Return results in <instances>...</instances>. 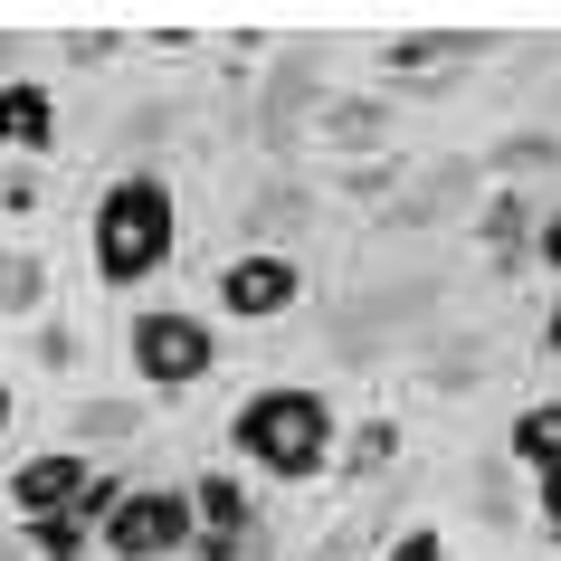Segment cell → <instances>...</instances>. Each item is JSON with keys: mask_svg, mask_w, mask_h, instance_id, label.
<instances>
[{"mask_svg": "<svg viewBox=\"0 0 561 561\" xmlns=\"http://www.w3.org/2000/svg\"><path fill=\"white\" fill-rule=\"evenodd\" d=\"M305 276L286 248H248V257L219 266V314H238V324H276V314H296Z\"/></svg>", "mask_w": 561, "mask_h": 561, "instance_id": "5b68a950", "label": "cell"}, {"mask_svg": "<svg viewBox=\"0 0 561 561\" xmlns=\"http://www.w3.org/2000/svg\"><path fill=\"white\" fill-rule=\"evenodd\" d=\"M533 229H542V219H533L524 191H495V201L476 209V238H485V257H495V266H524L533 257Z\"/></svg>", "mask_w": 561, "mask_h": 561, "instance_id": "9c48e42d", "label": "cell"}, {"mask_svg": "<svg viewBox=\"0 0 561 561\" xmlns=\"http://www.w3.org/2000/svg\"><path fill=\"white\" fill-rule=\"evenodd\" d=\"M115 48H124L115 30H77V38H67V58H77V67H105V58H115Z\"/></svg>", "mask_w": 561, "mask_h": 561, "instance_id": "7402d4cb", "label": "cell"}, {"mask_svg": "<svg viewBox=\"0 0 561 561\" xmlns=\"http://www.w3.org/2000/svg\"><path fill=\"white\" fill-rule=\"evenodd\" d=\"M191 552H201V561H248V552H257V533H201Z\"/></svg>", "mask_w": 561, "mask_h": 561, "instance_id": "44dd1931", "label": "cell"}, {"mask_svg": "<svg viewBox=\"0 0 561 561\" xmlns=\"http://www.w3.org/2000/svg\"><path fill=\"white\" fill-rule=\"evenodd\" d=\"M514 467H561V400H533L524 419H514Z\"/></svg>", "mask_w": 561, "mask_h": 561, "instance_id": "8fae6325", "label": "cell"}, {"mask_svg": "<svg viewBox=\"0 0 561 561\" xmlns=\"http://www.w3.org/2000/svg\"><path fill=\"white\" fill-rule=\"evenodd\" d=\"M38 305H48V266L30 248H10L0 257V314H38Z\"/></svg>", "mask_w": 561, "mask_h": 561, "instance_id": "2e32d148", "label": "cell"}, {"mask_svg": "<svg viewBox=\"0 0 561 561\" xmlns=\"http://www.w3.org/2000/svg\"><path fill=\"white\" fill-rule=\"evenodd\" d=\"M305 219V201H266V209H248V229H296Z\"/></svg>", "mask_w": 561, "mask_h": 561, "instance_id": "cb8c5ba5", "label": "cell"}, {"mask_svg": "<svg viewBox=\"0 0 561 561\" xmlns=\"http://www.w3.org/2000/svg\"><path fill=\"white\" fill-rule=\"evenodd\" d=\"M381 561H447V533H428V524H410L400 542H390Z\"/></svg>", "mask_w": 561, "mask_h": 561, "instance_id": "ffe728a7", "label": "cell"}, {"mask_svg": "<svg viewBox=\"0 0 561 561\" xmlns=\"http://www.w3.org/2000/svg\"><path fill=\"white\" fill-rule=\"evenodd\" d=\"M95 457L87 447H48V457H30V467H10V504H20V524H38V514H77L95 485Z\"/></svg>", "mask_w": 561, "mask_h": 561, "instance_id": "8992f818", "label": "cell"}, {"mask_svg": "<svg viewBox=\"0 0 561 561\" xmlns=\"http://www.w3.org/2000/svg\"><path fill=\"white\" fill-rule=\"evenodd\" d=\"M561 162V134H504V144H485V172L524 181V172H552Z\"/></svg>", "mask_w": 561, "mask_h": 561, "instance_id": "9a60e30c", "label": "cell"}, {"mask_svg": "<svg viewBox=\"0 0 561 561\" xmlns=\"http://www.w3.org/2000/svg\"><path fill=\"white\" fill-rule=\"evenodd\" d=\"M390 457H400V419H362L353 438H343V476H353V485H371Z\"/></svg>", "mask_w": 561, "mask_h": 561, "instance_id": "7c38bea8", "label": "cell"}, {"mask_svg": "<svg viewBox=\"0 0 561 561\" xmlns=\"http://www.w3.org/2000/svg\"><path fill=\"white\" fill-rule=\"evenodd\" d=\"M144 428V400H77V438H134Z\"/></svg>", "mask_w": 561, "mask_h": 561, "instance_id": "ac0fdd59", "label": "cell"}, {"mask_svg": "<svg viewBox=\"0 0 561 561\" xmlns=\"http://www.w3.org/2000/svg\"><path fill=\"white\" fill-rule=\"evenodd\" d=\"M400 172H410V162H390V152H381V162H343L333 181H343L353 201H381V191H400Z\"/></svg>", "mask_w": 561, "mask_h": 561, "instance_id": "d6986e66", "label": "cell"}, {"mask_svg": "<svg viewBox=\"0 0 561 561\" xmlns=\"http://www.w3.org/2000/svg\"><path fill=\"white\" fill-rule=\"evenodd\" d=\"M542 343H552V362H561V305H552V324H542Z\"/></svg>", "mask_w": 561, "mask_h": 561, "instance_id": "4316f807", "label": "cell"}, {"mask_svg": "<svg viewBox=\"0 0 561 561\" xmlns=\"http://www.w3.org/2000/svg\"><path fill=\"white\" fill-rule=\"evenodd\" d=\"M381 67L390 77H457V67H476V38H390Z\"/></svg>", "mask_w": 561, "mask_h": 561, "instance_id": "30bf717a", "label": "cell"}, {"mask_svg": "<svg viewBox=\"0 0 561 561\" xmlns=\"http://www.w3.org/2000/svg\"><path fill=\"white\" fill-rule=\"evenodd\" d=\"M314 134H324L333 152H353V162H381V144H390V95H343V105L314 115Z\"/></svg>", "mask_w": 561, "mask_h": 561, "instance_id": "52a82bcc", "label": "cell"}, {"mask_svg": "<svg viewBox=\"0 0 561 561\" xmlns=\"http://www.w3.org/2000/svg\"><path fill=\"white\" fill-rule=\"evenodd\" d=\"M533 257L561 276V209H542V229H533Z\"/></svg>", "mask_w": 561, "mask_h": 561, "instance_id": "603a6c76", "label": "cell"}, {"mask_svg": "<svg viewBox=\"0 0 561 561\" xmlns=\"http://www.w3.org/2000/svg\"><path fill=\"white\" fill-rule=\"evenodd\" d=\"M305 95H314V48H296V58H286V77H276V95H266V124H276V134H296Z\"/></svg>", "mask_w": 561, "mask_h": 561, "instance_id": "e0dca14e", "label": "cell"}, {"mask_svg": "<svg viewBox=\"0 0 561 561\" xmlns=\"http://www.w3.org/2000/svg\"><path fill=\"white\" fill-rule=\"evenodd\" d=\"M20 542H30V561H87L95 524H87V514H38V524L20 533Z\"/></svg>", "mask_w": 561, "mask_h": 561, "instance_id": "5bb4252c", "label": "cell"}, {"mask_svg": "<svg viewBox=\"0 0 561 561\" xmlns=\"http://www.w3.org/2000/svg\"><path fill=\"white\" fill-rule=\"evenodd\" d=\"M181 542H201V514L181 485H134V495L105 514V552L115 561H172Z\"/></svg>", "mask_w": 561, "mask_h": 561, "instance_id": "277c9868", "label": "cell"}, {"mask_svg": "<svg viewBox=\"0 0 561 561\" xmlns=\"http://www.w3.org/2000/svg\"><path fill=\"white\" fill-rule=\"evenodd\" d=\"M219 371V324L209 314H181V305H152L134 314V381L152 400H181V390H201Z\"/></svg>", "mask_w": 561, "mask_h": 561, "instance_id": "3957f363", "label": "cell"}, {"mask_svg": "<svg viewBox=\"0 0 561 561\" xmlns=\"http://www.w3.org/2000/svg\"><path fill=\"white\" fill-rule=\"evenodd\" d=\"M533 495H542V524L561 533V467H542V476H533Z\"/></svg>", "mask_w": 561, "mask_h": 561, "instance_id": "d4e9b609", "label": "cell"}, {"mask_svg": "<svg viewBox=\"0 0 561 561\" xmlns=\"http://www.w3.org/2000/svg\"><path fill=\"white\" fill-rule=\"evenodd\" d=\"M48 134H58V95L10 77L0 87V152H48Z\"/></svg>", "mask_w": 561, "mask_h": 561, "instance_id": "ba28073f", "label": "cell"}, {"mask_svg": "<svg viewBox=\"0 0 561 561\" xmlns=\"http://www.w3.org/2000/svg\"><path fill=\"white\" fill-rule=\"evenodd\" d=\"M172 248H181V201L172 191L152 172L105 181V201H95V219H87L95 276H105V286H152V276L172 266Z\"/></svg>", "mask_w": 561, "mask_h": 561, "instance_id": "6da1fadb", "label": "cell"}, {"mask_svg": "<svg viewBox=\"0 0 561 561\" xmlns=\"http://www.w3.org/2000/svg\"><path fill=\"white\" fill-rule=\"evenodd\" d=\"M191 514H201V533H248V485L238 476H201L191 485Z\"/></svg>", "mask_w": 561, "mask_h": 561, "instance_id": "4fadbf2b", "label": "cell"}, {"mask_svg": "<svg viewBox=\"0 0 561 561\" xmlns=\"http://www.w3.org/2000/svg\"><path fill=\"white\" fill-rule=\"evenodd\" d=\"M10 67H20V38H0V87H10Z\"/></svg>", "mask_w": 561, "mask_h": 561, "instance_id": "484cf974", "label": "cell"}, {"mask_svg": "<svg viewBox=\"0 0 561 561\" xmlns=\"http://www.w3.org/2000/svg\"><path fill=\"white\" fill-rule=\"evenodd\" d=\"M229 447L248 457V467H266L276 485L324 476V457H333V410H324V390H296V381L248 390V400H238V419H229Z\"/></svg>", "mask_w": 561, "mask_h": 561, "instance_id": "7a4b0ae2", "label": "cell"}, {"mask_svg": "<svg viewBox=\"0 0 561 561\" xmlns=\"http://www.w3.org/2000/svg\"><path fill=\"white\" fill-rule=\"evenodd\" d=\"M0 428H10V381H0Z\"/></svg>", "mask_w": 561, "mask_h": 561, "instance_id": "83f0119b", "label": "cell"}]
</instances>
